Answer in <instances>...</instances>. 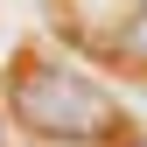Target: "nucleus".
<instances>
[{"instance_id": "7ed1b4c3", "label": "nucleus", "mask_w": 147, "mask_h": 147, "mask_svg": "<svg viewBox=\"0 0 147 147\" xmlns=\"http://www.w3.org/2000/svg\"><path fill=\"white\" fill-rule=\"evenodd\" d=\"M133 147H147V140H133Z\"/></svg>"}, {"instance_id": "f257e3e1", "label": "nucleus", "mask_w": 147, "mask_h": 147, "mask_svg": "<svg viewBox=\"0 0 147 147\" xmlns=\"http://www.w3.org/2000/svg\"><path fill=\"white\" fill-rule=\"evenodd\" d=\"M7 112L42 140H63V147H84V140H105L119 126V98L105 91L98 77L70 63H49V56H21L7 70Z\"/></svg>"}, {"instance_id": "f03ea898", "label": "nucleus", "mask_w": 147, "mask_h": 147, "mask_svg": "<svg viewBox=\"0 0 147 147\" xmlns=\"http://www.w3.org/2000/svg\"><path fill=\"white\" fill-rule=\"evenodd\" d=\"M119 56H126V63H147V0H133V14H126V28H119Z\"/></svg>"}]
</instances>
